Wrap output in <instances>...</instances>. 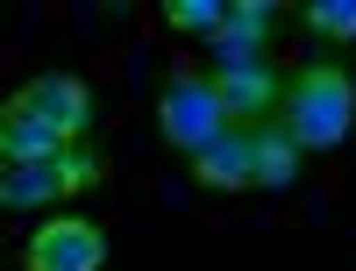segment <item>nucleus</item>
Instances as JSON below:
<instances>
[{
	"instance_id": "obj_8",
	"label": "nucleus",
	"mask_w": 356,
	"mask_h": 271,
	"mask_svg": "<svg viewBox=\"0 0 356 271\" xmlns=\"http://www.w3.org/2000/svg\"><path fill=\"white\" fill-rule=\"evenodd\" d=\"M57 150H72V143L57 136L50 122H36L22 100L0 107V157H8V164H36V157H57Z\"/></svg>"
},
{
	"instance_id": "obj_11",
	"label": "nucleus",
	"mask_w": 356,
	"mask_h": 271,
	"mask_svg": "<svg viewBox=\"0 0 356 271\" xmlns=\"http://www.w3.org/2000/svg\"><path fill=\"white\" fill-rule=\"evenodd\" d=\"M221 0H164V22L178 29V36H207V43H214L221 36Z\"/></svg>"
},
{
	"instance_id": "obj_3",
	"label": "nucleus",
	"mask_w": 356,
	"mask_h": 271,
	"mask_svg": "<svg viewBox=\"0 0 356 271\" xmlns=\"http://www.w3.org/2000/svg\"><path fill=\"white\" fill-rule=\"evenodd\" d=\"M93 186H107V157L93 143H72V150H57V157L8 164L0 207H50V200H72V193H93Z\"/></svg>"
},
{
	"instance_id": "obj_1",
	"label": "nucleus",
	"mask_w": 356,
	"mask_h": 271,
	"mask_svg": "<svg viewBox=\"0 0 356 271\" xmlns=\"http://www.w3.org/2000/svg\"><path fill=\"white\" fill-rule=\"evenodd\" d=\"M278 107H285L278 122L300 136V150H335L349 136V122H356V79L342 65H307L300 79L285 86Z\"/></svg>"
},
{
	"instance_id": "obj_4",
	"label": "nucleus",
	"mask_w": 356,
	"mask_h": 271,
	"mask_svg": "<svg viewBox=\"0 0 356 271\" xmlns=\"http://www.w3.org/2000/svg\"><path fill=\"white\" fill-rule=\"evenodd\" d=\"M214 93H221V107H228L235 129H257L264 114H271V100H285V86H278L271 65H264V50H221Z\"/></svg>"
},
{
	"instance_id": "obj_10",
	"label": "nucleus",
	"mask_w": 356,
	"mask_h": 271,
	"mask_svg": "<svg viewBox=\"0 0 356 271\" xmlns=\"http://www.w3.org/2000/svg\"><path fill=\"white\" fill-rule=\"evenodd\" d=\"M271 22H278V8H271V0H235V8L221 15V36H214V50H264Z\"/></svg>"
},
{
	"instance_id": "obj_12",
	"label": "nucleus",
	"mask_w": 356,
	"mask_h": 271,
	"mask_svg": "<svg viewBox=\"0 0 356 271\" xmlns=\"http://www.w3.org/2000/svg\"><path fill=\"white\" fill-rule=\"evenodd\" d=\"M307 29L328 43H356V0H314L307 8Z\"/></svg>"
},
{
	"instance_id": "obj_6",
	"label": "nucleus",
	"mask_w": 356,
	"mask_h": 271,
	"mask_svg": "<svg viewBox=\"0 0 356 271\" xmlns=\"http://www.w3.org/2000/svg\"><path fill=\"white\" fill-rule=\"evenodd\" d=\"M15 100L36 114V122H50L65 143H86V129H93V86L79 72H36Z\"/></svg>"
},
{
	"instance_id": "obj_2",
	"label": "nucleus",
	"mask_w": 356,
	"mask_h": 271,
	"mask_svg": "<svg viewBox=\"0 0 356 271\" xmlns=\"http://www.w3.org/2000/svg\"><path fill=\"white\" fill-rule=\"evenodd\" d=\"M157 129L171 150H186V157H200V150H214L235 122H228V107L214 93V72H193V65H178L164 79V93H157Z\"/></svg>"
},
{
	"instance_id": "obj_9",
	"label": "nucleus",
	"mask_w": 356,
	"mask_h": 271,
	"mask_svg": "<svg viewBox=\"0 0 356 271\" xmlns=\"http://www.w3.org/2000/svg\"><path fill=\"white\" fill-rule=\"evenodd\" d=\"M300 136H292L285 122H257V186H292V178H300Z\"/></svg>"
},
{
	"instance_id": "obj_7",
	"label": "nucleus",
	"mask_w": 356,
	"mask_h": 271,
	"mask_svg": "<svg viewBox=\"0 0 356 271\" xmlns=\"http://www.w3.org/2000/svg\"><path fill=\"white\" fill-rule=\"evenodd\" d=\"M193 178H200L207 193H243V186H257V129H228L214 150H200Z\"/></svg>"
},
{
	"instance_id": "obj_5",
	"label": "nucleus",
	"mask_w": 356,
	"mask_h": 271,
	"mask_svg": "<svg viewBox=\"0 0 356 271\" xmlns=\"http://www.w3.org/2000/svg\"><path fill=\"white\" fill-rule=\"evenodd\" d=\"M29 271H100L107 264V229L86 215H50L36 235H29Z\"/></svg>"
}]
</instances>
